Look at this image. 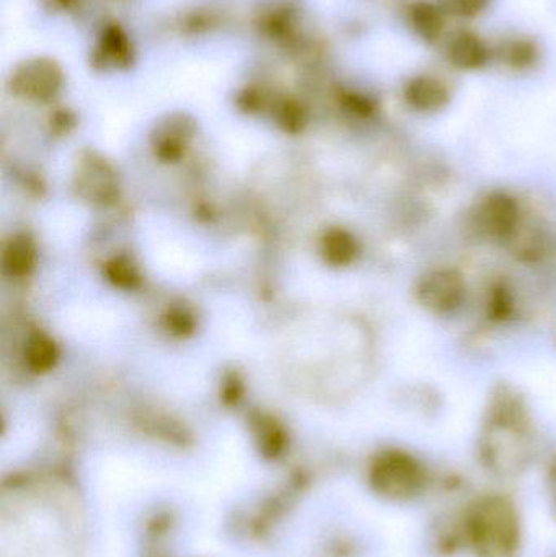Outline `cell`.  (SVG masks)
Instances as JSON below:
<instances>
[{"label": "cell", "mask_w": 556, "mask_h": 557, "mask_svg": "<svg viewBox=\"0 0 556 557\" xmlns=\"http://www.w3.org/2000/svg\"><path fill=\"white\" fill-rule=\"evenodd\" d=\"M524 399L508 385L496 388L482 438L483 457L493 470L518 471L531 450Z\"/></svg>", "instance_id": "cell-1"}, {"label": "cell", "mask_w": 556, "mask_h": 557, "mask_svg": "<svg viewBox=\"0 0 556 557\" xmlns=\"http://www.w3.org/2000/svg\"><path fill=\"white\" fill-rule=\"evenodd\" d=\"M473 539L483 557H511L518 543V523L511 506L486 500L473 519Z\"/></svg>", "instance_id": "cell-2"}, {"label": "cell", "mask_w": 556, "mask_h": 557, "mask_svg": "<svg viewBox=\"0 0 556 557\" xmlns=\"http://www.w3.org/2000/svg\"><path fill=\"white\" fill-rule=\"evenodd\" d=\"M64 85V71L51 58L36 55L20 62L10 77V88L16 97L29 101H49Z\"/></svg>", "instance_id": "cell-3"}, {"label": "cell", "mask_w": 556, "mask_h": 557, "mask_svg": "<svg viewBox=\"0 0 556 557\" xmlns=\"http://www.w3.org/2000/svg\"><path fill=\"white\" fill-rule=\"evenodd\" d=\"M421 307L437 317L456 313L467 298L466 277L456 268L441 267L428 271L417 284Z\"/></svg>", "instance_id": "cell-4"}, {"label": "cell", "mask_w": 556, "mask_h": 557, "mask_svg": "<svg viewBox=\"0 0 556 557\" xmlns=\"http://www.w3.org/2000/svg\"><path fill=\"white\" fill-rule=\"evenodd\" d=\"M521 225V208L512 196L493 193L479 202L473 212V227L482 237L505 242L515 237Z\"/></svg>", "instance_id": "cell-5"}, {"label": "cell", "mask_w": 556, "mask_h": 557, "mask_svg": "<svg viewBox=\"0 0 556 557\" xmlns=\"http://www.w3.org/2000/svg\"><path fill=\"white\" fill-rule=\"evenodd\" d=\"M375 483L391 496H410L421 484V470L407 454L392 451L378 461Z\"/></svg>", "instance_id": "cell-6"}, {"label": "cell", "mask_w": 556, "mask_h": 557, "mask_svg": "<svg viewBox=\"0 0 556 557\" xmlns=\"http://www.w3.org/2000/svg\"><path fill=\"white\" fill-rule=\"evenodd\" d=\"M134 62V46L120 23H107L91 52V64L101 71H126Z\"/></svg>", "instance_id": "cell-7"}, {"label": "cell", "mask_w": 556, "mask_h": 557, "mask_svg": "<svg viewBox=\"0 0 556 557\" xmlns=\"http://www.w3.org/2000/svg\"><path fill=\"white\" fill-rule=\"evenodd\" d=\"M404 100L417 113L436 114L450 103V88L434 75H415L405 84Z\"/></svg>", "instance_id": "cell-8"}, {"label": "cell", "mask_w": 556, "mask_h": 557, "mask_svg": "<svg viewBox=\"0 0 556 557\" xmlns=\"http://www.w3.org/2000/svg\"><path fill=\"white\" fill-rule=\"evenodd\" d=\"M446 58L459 71H480L490 64L493 51L477 33L459 29L447 39Z\"/></svg>", "instance_id": "cell-9"}, {"label": "cell", "mask_w": 556, "mask_h": 557, "mask_svg": "<svg viewBox=\"0 0 556 557\" xmlns=\"http://www.w3.org/2000/svg\"><path fill=\"white\" fill-rule=\"evenodd\" d=\"M446 15L440 2L431 0H415L408 5L407 22L411 32L427 42L436 45L444 35L446 28Z\"/></svg>", "instance_id": "cell-10"}, {"label": "cell", "mask_w": 556, "mask_h": 557, "mask_svg": "<svg viewBox=\"0 0 556 557\" xmlns=\"http://www.w3.org/2000/svg\"><path fill=\"white\" fill-rule=\"evenodd\" d=\"M299 25V12L287 0L271 3L258 13L257 26L264 36L274 41H289Z\"/></svg>", "instance_id": "cell-11"}, {"label": "cell", "mask_w": 556, "mask_h": 557, "mask_svg": "<svg viewBox=\"0 0 556 557\" xmlns=\"http://www.w3.org/2000/svg\"><path fill=\"white\" fill-rule=\"evenodd\" d=\"M493 58L498 59L511 71H531L541 59V49L534 39L516 36V38L503 39L498 48L493 51Z\"/></svg>", "instance_id": "cell-12"}, {"label": "cell", "mask_w": 556, "mask_h": 557, "mask_svg": "<svg viewBox=\"0 0 556 557\" xmlns=\"http://www.w3.org/2000/svg\"><path fill=\"white\" fill-rule=\"evenodd\" d=\"M493 0H440L447 15L457 16V18H477L485 13L492 5Z\"/></svg>", "instance_id": "cell-13"}, {"label": "cell", "mask_w": 556, "mask_h": 557, "mask_svg": "<svg viewBox=\"0 0 556 557\" xmlns=\"http://www.w3.org/2000/svg\"><path fill=\"white\" fill-rule=\"evenodd\" d=\"M486 308H489V317H492V320L505 321L506 318L511 317L512 310H515L511 292L505 285H496L489 294Z\"/></svg>", "instance_id": "cell-14"}, {"label": "cell", "mask_w": 556, "mask_h": 557, "mask_svg": "<svg viewBox=\"0 0 556 557\" xmlns=\"http://www.w3.org/2000/svg\"><path fill=\"white\" fill-rule=\"evenodd\" d=\"M330 240V258L332 261H335L336 264H348L349 261H353V258L356 257V247L355 238L349 237L345 232H336Z\"/></svg>", "instance_id": "cell-15"}, {"label": "cell", "mask_w": 556, "mask_h": 557, "mask_svg": "<svg viewBox=\"0 0 556 557\" xmlns=\"http://www.w3.org/2000/svg\"><path fill=\"white\" fill-rule=\"evenodd\" d=\"M343 100H345V103L348 104L351 110H355L356 113L371 114L372 111H374V103H372L368 97H365V95L346 94Z\"/></svg>", "instance_id": "cell-16"}, {"label": "cell", "mask_w": 556, "mask_h": 557, "mask_svg": "<svg viewBox=\"0 0 556 557\" xmlns=\"http://www.w3.org/2000/svg\"><path fill=\"white\" fill-rule=\"evenodd\" d=\"M42 3L52 12L67 13L77 9L81 0H42Z\"/></svg>", "instance_id": "cell-17"}, {"label": "cell", "mask_w": 556, "mask_h": 557, "mask_svg": "<svg viewBox=\"0 0 556 557\" xmlns=\"http://www.w3.org/2000/svg\"><path fill=\"white\" fill-rule=\"evenodd\" d=\"M555 484H556V474H555Z\"/></svg>", "instance_id": "cell-18"}]
</instances>
